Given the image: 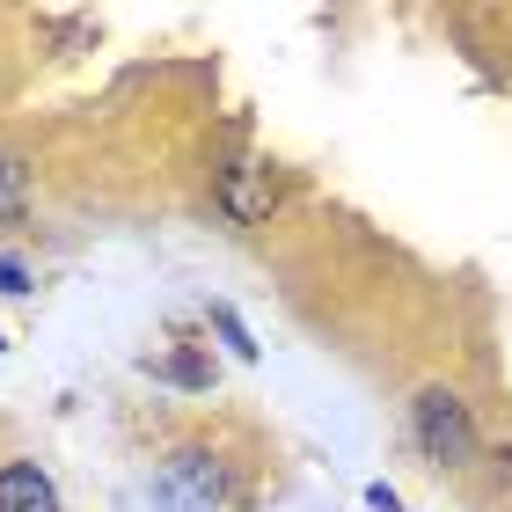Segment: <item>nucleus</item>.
Segmentation results:
<instances>
[{
  "instance_id": "1",
  "label": "nucleus",
  "mask_w": 512,
  "mask_h": 512,
  "mask_svg": "<svg viewBox=\"0 0 512 512\" xmlns=\"http://www.w3.org/2000/svg\"><path fill=\"white\" fill-rule=\"evenodd\" d=\"M410 425H417V447H425V461H439V469H461V461L476 454L469 403H461L454 388H425V395L410 403Z\"/></svg>"
},
{
  "instance_id": "2",
  "label": "nucleus",
  "mask_w": 512,
  "mask_h": 512,
  "mask_svg": "<svg viewBox=\"0 0 512 512\" xmlns=\"http://www.w3.org/2000/svg\"><path fill=\"white\" fill-rule=\"evenodd\" d=\"M154 498H161V505H176V512H205V505H220V469H213V454H176L169 469L154 476Z\"/></svg>"
},
{
  "instance_id": "3",
  "label": "nucleus",
  "mask_w": 512,
  "mask_h": 512,
  "mask_svg": "<svg viewBox=\"0 0 512 512\" xmlns=\"http://www.w3.org/2000/svg\"><path fill=\"white\" fill-rule=\"evenodd\" d=\"M0 512H59V491L37 461H8L0 469Z\"/></svg>"
},
{
  "instance_id": "4",
  "label": "nucleus",
  "mask_w": 512,
  "mask_h": 512,
  "mask_svg": "<svg viewBox=\"0 0 512 512\" xmlns=\"http://www.w3.org/2000/svg\"><path fill=\"white\" fill-rule=\"evenodd\" d=\"M220 205H227L235 220H264V213H271V169H249V161H242V169H227Z\"/></svg>"
},
{
  "instance_id": "5",
  "label": "nucleus",
  "mask_w": 512,
  "mask_h": 512,
  "mask_svg": "<svg viewBox=\"0 0 512 512\" xmlns=\"http://www.w3.org/2000/svg\"><path fill=\"white\" fill-rule=\"evenodd\" d=\"M22 213H30V169H22V154H0V220Z\"/></svg>"
},
{
  "instance_id": "6",
  "label": "nucleus",
  "mask_w": 512,
  "mask_h": 512,
  "mask_svg": "<svg viewBox=\"0 0 512 512\" xmlns=\"http://www.w3.org/2000/svg\"><path fill=\"white\" fill-rule=\"evenodd\" d=\"M213 322H220V337H227V352H235V359H256V344H249V330L235 322V308H213Z\"/></svg>"
},
{
  "instance_id": "7",
  "label": "nucleus",
  "mask_w": 512,
  "mask_h": 512,
  "mask_svg": "<svg viewBox=\"0 0 512 512\" xmlns=\"http://www.w3.org/2000/svg\"><path fill=\"white\" fill-rule=\"evenodd\" d=\"M0 293H30V271H22L15 256H0Z\"/></svg>"
}]
</instances>
